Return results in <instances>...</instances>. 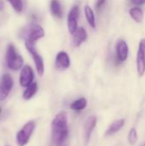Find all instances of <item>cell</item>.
<instances>
[{"mask_svg":"<svg viewBox=\"0 0 145 146\" xmlns=\"http://www.w3.org/2000/svg\"><path fill=\"white\" fill-rule=\"evenodd\" d=\"M69 131L68 127V115L62 111L58 113L51 122V137L54 144L61 146L68 139Z\"/></svg>","mask_w":145,"mask_h":146,"instance_id":"1","label":"cell"},{"mask_svg":"<svg viewBox=\"0 0 145 146\" xmlns=\"http://www.w3.org/2000/svg\"><path fill=\"white\" fill-rule=\"evenodd\" d=\"M6 64L9 68L11 70L16 71L22 68L23 59L17 53L15 46L12 44H9L6 50Z\"/></svg>","mask_w":145,"mask_h":146,"instance_id":"2","label":"cell"},{"mask_svg":"<svg viewBox=\"0 0 145 146\" xmlns=\"http://www.w3.org/2000/svg\"><path fill=\"white\" fill-rule=\"evenodd\" d=\"M35 129V122L30 121L26 122L22 128L17 132L15 136L16 144L18 146H25L30 140V138Z\"/></svg>","mask_w":145,"mask_h":146,"instance_id":"3","label":"cell"},{"mask_svg":"<svg viewBox=\"0 0 145 146\" xmlns=\"http://www.w3.org/2000/svg\"><path fill=\"white\" fill-rule=\"evenodd\" d=\"M25 45H26L27 51L30 53L31 56L33 59V62H34V64H35V67H36L38 75L43 76L44 73V60H43L42 56L38 53L33 43L30 42L29 40H26Z\"/></svg>","mask_w":145,"mask_h":146,"instance_id":"4","label":"cell"},{"mask_svg":"<svg viewBox=\"0 0 145 146\" xmlns=\"http://www.w3.org/2000/svg\"><path fill=\"white\" fill-rule=\"evenodd\" d=\"M128 53L129 48L126 42L123 39L118 40L115 50V64L119 65L126 62L128 57Z\"/></svg>","mask_w":145,"mask_h":146,"instance_id":"5","label":"cell"},{"mask_svg":"<svg viewBox=\"0 0 145 146\" xmlns=\"http://www.w3.org/2000/svg\"><path fill=\"white\" fill-rule=\"evenodd\" d=\"M13 86L14 81L9 74H5L0 78V101L6 99L13 88Z\"/></svg>","mask_w":145,"mask_h":146,"instance_id":"6","label":"cell"},{"mask_svg":"<svg viewBox=\"0 0 145 146\" xmlns=\"http://www.w3.org/2000/svg\"><path fill=\"white\" fill-rule=\"evenodd\" d=\"M97 119L95 115H90L85 124H84V127H83V139H84V142H85V145L87 146V145L90 142L91 137L92 135V133L97 126Z\"/></svg>","mask_w":145,"mask_h":146,"instance_id":"7","label":"cell"},{"mask_svg":"<svg viewBox=\"0 0 145 146\" xmlns=\"http://www.w3.org/2000/svg\"><path fill=\"white\" fill-rule=\"evenodd\" d=\"M137 71L140 77L145 74V38L139 42L138 50L137 53Z\"/></svg>","mask_w":145,"mask_h":146,"instance_id":"8","label":"cell"},{"mask_svg":"<svg viewBox=\"0 0 145 146\" xmlns=\"http://www.w3.org/2000/svg\"><path fill=\"white\" fill-rule=\"evenodd\" d=\"M79 16V8L78 5L73 6L68 15V28L71 34H73L74 32L78 29V20Z\"/></svg>","mask_w":145,"mask_h":146,"instance_id":"9","label":"cell"},{"mask_svg":"<svg viewBox=\"0 0 145 146\" xmlns=\"http://www.w3.org/2000/svg\"><path fill=\"white\" fill-rule=\"evenodd\" d=\"M33 78L34 74L32 68L28 65H25L24 67H22L20 74V85L22 87H27L32 83Z\"/></svg>","mask_w":145,"mask_h":146,"instance_id":"10","label":"cell"},{"mask_svg":"<svg viewBox=\"0 0 145 146\" xmlns=\"http://www.w3.org/2000/svg\"><path fill=\"white\" fill-rule=\"evenodd\" d=\"M56 68L59 71L67 70L70 67V58L66 51H60L57 53L55 62Z\"/></svg>","mask_w":145,"mask_h":146,"instance_id":"11","label":"cell"},{"mask_svg":"<svg viewBox=\"0 0 145 146\" xmlns=\"http://www.w3.org/2000/svg\"><path fill=\"white\" fill-rule=\"evenodd\" d=\"M44 36V30L43 29L42 27L39 25H33L28 33H27V38L26 40H29L30 42L35 44L38 39L42 38Z\"/></svg>","mask_w":145,"mask_h":146,"instance_id":"12","label":"cell"},{"mask_svg":"<svg viewBox=\"0 0 145 146\" xmlns=\"http://www.w3.org/2000/svg\"><path fill=\"white\" fill-rule=\"evenodd\" d=\"M87 39V32L84 27H78L73 34V44L75 47H79Z\"/></svg>","mask_w":145,"mask_h":146,"instance_id":"13","label":"cell"},{"mask_svg":"<svg viewBox=\"0 0 145 146\" xmlns=\"http://www.w3.org/2000/svg\"><path fill=\"white\" fill-rule=\"evenodd\" d=\"M125 125V120L124 119H119L115 121L110 124V126L108 127V129L105 132V136H111L121 130V128Z\"/></svg>","mask_w":145,"mask_h":146,"instance_id":"14","label":"cell"},{"mask_svg":"<svg viewBox=\"0 0 145 146\" xmlns=\"http://www.w3.org/2000/svg\"><path fill=\"white\" fill-rule=\"evenodd\" d=\"M50 12L54 16L59 19L62 17V4L59 0L50 1Z\"/></svg>","mask_w":145,"mask_h":146,"instance_id":"15","label":"cell"},{"mask_svg":"<svg viewBox=\"0 0 145 146\" xmlns=\"http://www.w3.org/2000/svg\"><path fill=\"white\" fill-rule=\"evenodd\" d=\"M84 11H85V15L88 24L90 25L91 27L95 29L96 28V20H95V15H94L92 9L90 6L86 5L84 9Z\"/></svg>","mask_w":145,"mask_h":146,"instance_id":"16","label":"cell"},{"mask_svg":"<svg viewBox=\"0 0 145 146\" xmlns=\"http://www.w3.org/2000/svg\"><path fill=\"white\" fill-rule=\"evenodd\" d=\"M131 17L138 23H141L144 20V11L138 7H133L129 10Z\"/></svg>","mask_w":145,"mask_h":146,"instance_id":"17","label":"cell"},{"mask_svg":"<svg viewBox=\"0 0 145 146\" xmlns=\"http://www.w3.org/2000/svg\"><path fill=\"white\" fill-rule=\"evenodd\" d=\"M37 91H38V84L36 82H32L30 86H28L26 88L22 97L25 100H29L36 94Z\"/></svg>","mask_w":145,"mask_h":146,"instance_id":"18","label":"cell"},{"mask_svg":"<svg viewBox=\"0 0 145 146\" xmlns=\"http://www.w3.org/2000/svg\"><path fill=\"white\" fill-rule=\"evenodd\" d=\"M87 106V100L85 98H80L75 101H73L70 104V109L75 111H81L85 110Z\"/></svg>","mask_w":145,"mask_h":146,"instance_id":"19","label":"cell"},{"mask_svg":"<svg viewBox=\"0 0 145 146\" xmlns=\"http://www.w3.org/2000/svg\"><path fill=\"white\" fill-rule=\"evenodd\" d=\"M138 132L135 128H132L128 133V141L131 145H134L138 142Z\"/></svg>","mask_w":145,"mask_h":146,"instance_id":"20","label":"cell"},{"mask_svg":"<svg viewBox=\"0 0 145 146\" xmlns=\"http://www.w3.org/2000/svg\"><path fill=\"white\" fill-rule=\"evenodd\" d=\"M8 2L11 4V6L13 7V9L20 13L22 11L23 9V3H22V0H8Z\"/></svg>","mask_w":145,"mask_h":146,"instance_id":"21","label":"cell"},{"mask_svg":"<svg viewBox=\"0 0 145 146\" xmlns=\"http://www.w3.org/2000/svg\"><path fill=\"white\" fill-rule=\"evenodd\" d=\"M106 1H107V0H97V3H96V9H97V10H99V9L103 6V4L106 3Z\"/></svg>","mask_w":145,"mask_h":146,"instance_id":"22","label":"cell"},{"mask_svg":"<svg viewBox=\"0 0 145 146\" xmlns=\"http://www.w3.org/2000/svg\"><path fill=\"white\" fill-rule=\"evenodd\" d=\"M131 2L136 6H141L145 3V0H131Z\"/></svg>","mask_w":145,"mask_h":146,"instance_id":"23","label":"cell"},{"mask_svg":"<svg viewBox=\"0 0 145 146\" xmlns=\"http://www.w3.org/2000/svg\"><path fill=\"white\" fill-rule=\"evenodd\" d=\"M3 8H4V4H3V1L0 0V11H2L3 9Z\"/></svg>","mask_w":145,"mask_h":146,"instance_id":"24","label":"cell"},{"mask_svg":"<svg viewBox=\"0 0 145 146\" xmlns=\"http://www.w3.org/2000/svg\"><path fill=\"white\" fill-rule=\"evenodd\" d=\"M0 113H1V109H0Z\"/></svg>","mask_w":145,"mask_h":146,"instance_id":"25","label":"cell"},{"mask_svg":"<svg viewBox=\"0 0 145 146\" xmlns=\"http://www.w3.org/2000/svg\"><path fill=\"white\" fill-rule=\"evenodd\" d=\"M143 146H145V145H143Z\"/></svg>","mask_w":145,"mask_h":146,"instance_id":"26","label":"cell"}]
</instances>
